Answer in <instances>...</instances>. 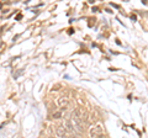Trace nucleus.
Instances as JSON below:
<instances>
[{"label": "nucleus", "mask_w": 148, "mask_h": 138, "mask_svg": "<svg viewBox=\"0 0 148 138\" xmlns=\"http://www.w3.org/2000/svg\"><path fill=\"white\" fill-rule=\"evenodd\" d=\"M89 135H90V137H101L104 135V131H103V128H101L100 126H95V127H92L90 130Z\"/></svg>", "instance_id": "f257e3e1"}, {"label": "nucleus", "mask_w": 148, "mask_h": 138, "mask_svg": "<svg viewBox=\"0 0 148 138\" xmlns=\"http://www.w3.org/2000/svg\"><path fill=\"white\" fill-rule=\"evenodd\" d=\"M142 3L145 4V5H147V0H142Z\"/></svg>", "instance_id": "0eeeda50"}, {"label": "nucleus", "mask_w": 148, "mask_h": 138, "mask_svg": "<svg viewBox=\"0 0 148 138\" xmlns=\"http://www.w3.org/2000/svg\"><path fill=\"white\" fill-rule=\"evenodd\" d=\"M52 117H53V118H56V120L61 118V117H62V111H56V112H53Z\"/></svg>", "instance_id": "39448f33"}, {"label": "nucleus", "mask_w": 148, "mask_h": 138, "mask_svg": "<svg viewBox=\"0 0 148 138\" xmlns=\"http://www.w3.org/2000/svg\"><path fill=\"white\" fill-rule=\"evenodd\" d=\"M56 102H57V105H58V106L61 107V109H66V107L68 106V104H69V100H68L67 98H64V96H59Z\"/></svg>", "instance_id": "f03ea898"}, {"label": "nucleus", "mask_w": 148, "mask_h": 138, "mask_svg": "<svg viewBox=\"0 0 148 138\" xmlns=\"http://www.w3.org/2000/svg\"><path fill=\"white\" fill-rule=\"evenodd\" d=\"M56 136L57 137H66L67 136V131L64 126H58L57 130H56Z\"/></svg>", "instance_id": "20e7f679"}, {"label": "nucleus", "mask_w": 148, "mask_h": 138, "mask_svg": "<svg viewBox=\"0 0 148 138\" xmlns=\"http://www.w3.org/2000/svg\"><path fill=\"white\" fill-rule=\"evenodd\" d=\"M64 128H66L67 133H75V130H74V126H73V123H72V121H71V118L67 120V121H66V125H64Z\"/></svg>", "instance_id": "7ed1b4c3"}, {"label": "nucleus", "mask_w": 148, "mask_h": 138, "mask_svg": "<svg viewBox=\"0 0 148 138\" xmlns=\"http://www.w3.org/2000/svg\"><path fill=\"white\" fill-rule=\"evenodd\" d=\"M16 20H21V15H17L16 16Z\"/></svg>", "instance_id": "423d86ee"}]
</instances>
